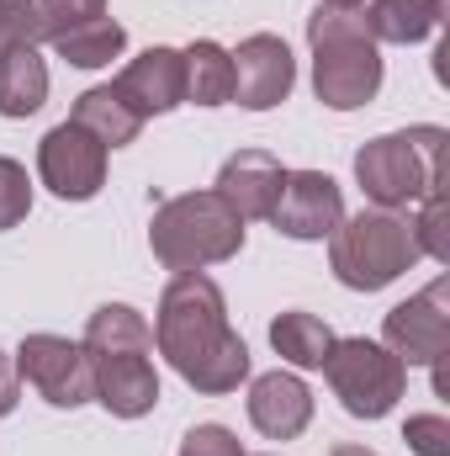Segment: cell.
Listing matches in <instances>:
<instances>
[{
  "mask_svg": "<svg viewBox=\"0 0 450 456\" xmlns=\"http://www.w3.org/2000/svg\"><path fill=\"white\" fill-rule=\"evenodd\" d=\"M5 48H16V37H11V11H5V0H0V53Z\"/></svg>",
  "mask_w": 450,
  "mask_h": 456,
  "instance_id": "cell-28",
  "label": "cell"
},
{
  "mask_svg": "<svg viewBox=\"0 0 450 456\" xmlns=\"http://www.w3.org/2000/svg\"><path fill=\"white\" fill-rule=\"evenodd\" d=\"M11 409H16V366L0 355V419H5Z\"/></svg>",
  "mask_w": 450,
  "mask_h": 456,
  "instance_id": "cell-27",
  "label": "cell"
},
{
  "mask_svg": "<svg viewBox=\"0 0 450 456\" xmlns=\"http://www.w3.org/2000/svg\"><path fill=\"white\" fill-rule=\"evenodd\" d=\"M360 16L376 43H424L446 21V0H371Z\"/></svg>",
  "mask_w": 450,
  "mask_h": 456,
  "instance_id": "cell-18",
  "label": "cell"
},
{
  "mask_svg": "<svg viewBox=\"0 0 450 456\" xmlns=\"http://www.w3.org/2000/svg\"><path fill=\"white\" fill-rule=\"evenodd\" d=\"M16 377H27L53 409H80L96 398V371H91L85 345L64 335H27L16 350Z\"/></svg>",
  "mask_w": 450,
  "mask_h": 456,
  "instance_id": "cell-8",
  "label": "cell"
},
{
  "mask_svg": "<svg viewBox=\"0 0 450 456\" xmlns=\"http://www.w3.org/2000/svg\"><path fill=\"white\" fill-rule=\"evenodd\" d=\"M446 127H408L382 133L355 154V181L376 208H414L446 186Z\"/></svg>",
  "mask_w": 450,
  "mask_h": 456,
  "instance_id": "cell-5",
  "label": "cell"
},
{
  "mask_svg": "<svg viewBox=\"0 0 450 456\" xmlns=\"http://www.w3.org/2000/svg\"><path fill=\"white\" fill-rule=\"evenodd\" d=\"M11 11V37L16 43H59L64 32L107 16V0H5Z\"/></svg>",
  "mask_w": 450,
  "mask_h": 456,
  "instance_id": "cell-16",
  "label": "cell"
},
{
  "mask_svg": "<svg viewBox=\"0 0 450 456\" xmlns=\"http://www.w3.org/2000/svg\"><path fill=\"white\" fill-rule=\"evenodd\" d=\"M308 43H313V91L324 107L355 112L382 91V48L355 5L318 0L308 16Z\"/></svg>",
  "mask_w": 450,
  "mask_h": 456,
  "instance_id": "cell-3",
  "label": "cell"
},
{
  "mask_svg": "<svg viewBox=\"0 0 450 456\" xmlns=\"http://www.w3.org/2000/svg\"><path fill=\"white\" fill-rule=\"evenodd\" d=\"M112 86L143 122L159 117V112H175V107L186 102V53H175V48H149V53H138V59L117 75Z\"/></svg>",
  "mask_w": 450,
  "mask_h": 456,
  "instance_id": "cell-13",
  "label": "cell"
},
{
  "mask_svg": "<svg viewBox=\"0 0 450 456\" xmlns=\"http://www.w3.org/2000/svg\"><path fill=\"white\" fill-rule=\"evenodd\" d=\"M85 355L96 371V403L117 419H143L159 403V371H154V330L138 308L107 303L85 324Z\"/></svg>",
  "mask_w": 450,
  "mask_h": 456,
  "instance_id": "cell-2",
  "label": "cell"
},
{
  "mask_svg": "<svg viewBox=\"0 0 450 456\" xmlns=\"http://www.w3.org/2000/svg\"><path fill=\"white\" fill-rule=\"evenodd\" d=\"M308 419H313V393H308L302 377H292V371H265V377H254V387H249V425H254L260 436L292 441V436L308 430Z\"/></svg>",
  "mask_w": 450,
  "mask_h": 456,
  "instance_id": "cell-14",
  "label": "cell"
},
{
  "mask_svg": "<svg viewBox=\"0 0 450 456\" xmlns=\"http://www.w3.org/2000/svg\"><path fill=\"white\" fill-rule=\"evenodd\" d=\"M32 213V181L16 159H0V228H16Z\"/></svg>",
  "mask_w": 450,
  "mask_h": 456,
  "instance_id": "cell-24",
  "label": "cell"
},
{
  "mask_svg": "<svg viewBox=\"0 0 450 456\" xmlns=\"http://www.w3.org/2000/svg\"><path fill=\"white\" fill-rule=\"evenodd\" d=\"M181 456H244V446H238V436L223 430V425H197L181 441Z\"/></svg>",
  "mask_w": 450,
  "mask_h": 456,
  "instance_id": "cell-26",
  "label": "cell"
},
{
  "mask_svg": "<svg viewBox=\"0 0 450 456\" xmlns=\"http://www.w3.org/2000/svg\"><path fill=\"white\" fill-rule=\"evenodd\" d=\"M334 5H360V0H334Z\"/></svg>",
  "mask_w": 450,
  "mask_h": 456,
  "instance_id": "cell-30",
  "label": "cell"
},
{
  "mask_svg": "<svg viewBox=\"0 0 450 456\" xmlns=\"http://www.w3.org/2000/svg\"><path fill=\"white\" fill-rule=\"evenodd\" d=\"M270 224L281 228L286 239H324L344 224V197L339 181L324 170H286L281 197L270 208Z\"/></svg>",
  "mask_w": 450,
  "mask_h": 456,
  "instance_id": "cell-12",
  "label": "cell"
},
{
  "mask_svg": "<svg viewBox=\"0 0 450 456\" xmlns=\"http://www.w3.org/2000/svg\"><path fill=\"white\" fill-rule=\"evenodd\" d=\"M122 43H127L122 21L96 16V21H85V27L64 32L53 48H59V59H64V64H75V69H101V64H112L117 53H122Z\"/></svg>",
  "mask_w": 450,
  "mask_h": 456,
  "instance_id": "cell-22",
  "label": "cell"
},
{
  "mask_svg": "<svg viewBox=\"0 0 450 456\" xmlns=\"http://www.w3.org/2000/svg\"><path fill=\"white\" fill-rule=\"evenodd\" d=\"M233 59V102L249 107V112H270L276 102H286V91L297 86V64H292V48L276 37V32H254L238 43Z\"/></svg>",
  "mask_w": 450,
  "mask_h": 456,
  "instance_id": "cell-11",
  "label": "cell"
},
{
  "mask_svg": "<svg viewBox=\"0 0 450 456\" xmlns=\"http://www.w3.org/2000/svg\"><path fill=\"white\" fill-rule=\"evenodd\" d=\"M403 441L419 456H450V419H440V414H414L403 425Z\"/></svg>",
  "mask_w": 450,
  "mask_h": 456,
  "instance_id": "cell-25",
  "label": "cell"
},
{
  "mask_svg": "<svg viewBox=\"0 0 450 456\" xmlns=\"http://www.w3.org/2000/svg\"><path fill=\"white\" fill-rule=\"evenodd\" d=\"M270 345L292 366H324V355L334 350V330L324 319H313V314H281L270 324Z\"/></svg>",
  "mask_w": 450,
  "mask_h": 456,
  "instance_id": "cell-21",
  "label": "cell"
},
{
  "mask_svg": "<svg viewBox=\"0 0 450 456\" xmlns=\"http://www.w3.org/2000/svg\"><path fill=\"white\" fill-rule=\"evenodd\" d=\"M334 456H376V452H366V446H334Z\"/></svg>",
  "mask_w": 450,
  "mask_h": 456,
  "instance_id": "cell-29",
  "label": "cell"
},
{
  "mask_svg": "<svg viewBox=\"0 0 450 456\" xmlns=\"http://www.w3.org/2000/svg\"><path fill=\"white\" fill-rule=\"evenodd\" d=\"M159 355L197 387V393H233L249 377V345L228 330L223 292L213 276L186 271L165 287L159 319H154Z\"/></svg>",
  "mask_w": 450,
  "mask_h": 456,
  "instance_id": "cell-1",
  "label": "cell"
},
{
  "mask_svg": "<svg viewBox=\"0 0 450 456\" xmlns=\"http://www.w3.org/2000/svg\"><path fill=\"white\" fill-rule=\"evenodd\" d=\"M281 181H286V170H281L276 154H265V149H238L223 165V175H218L213 191L249 224V218H270V208H276V197H281Z\"/></svg>",
  "mask_w": 450,
  "mask_h": 456,
  "instance_id": "cell-15",
  "label": "cell"
},
{
  "mask_svg": "<svg viewBox=\"0 0 450 456\" xmlns=\"http://www.w3.org/2000/svg\"><path fill=\"white\" fill-rule=\"evenodd\" d=\"M37 175L64 202H91L107 186V143L91 138L80 122H59L37 143Z\"/></svg>",
  "mask_w": 450,
  "mask_h": 456,
  "instance_id": "cell-9",
  "label": "cell"
},
{
  "mask_svg": "<svg viewBox=\"0 0 450 456\" xmlns=\"http://www.w3.org/2000/svg\"><path fill=\"white\" fill-rule=\"evenodd\" d=\"M69 122H80V127H85L91 138H101L107 149H122V143H133V138L143 133V117L117 96V86L85 91V96L75 102V117H69Z\"/></svg>",
  "mask_w": 450,
  "mask_h": 456,
  "instance_id": "cell-19",
  "label": "cell"
},
{
  "mask_svg": "<svg viewBox=\"0 0 450 456\" xmlns=\"http://www.w3.org/2000/svg\"><path fill=\"white\" fill-rule=\"evenodd\" d=\"M186 102H197V107L233 102V59L213 37H202V43L186 48Z\"/></svg>",
  "mask_w": 450,
  "mask_h": 456,
  "instance_id": "cell-20",
  "label": "cell"
},
{
  "mask_svg": "<svg viewBox=\"0 0 450 456\" xmlns=\"http://www.w3.org/2000/svg\"><path fill=\"white\" fill-rule=\"evenodd\" d=\"M149 244H154L159 265L175 276L207 271L244 249V218L218 191H181V197L159 202V213L149 224Z\"/></svg>",
  "mask_w": 450,
  "mask_h": 456,
  "instance_id": "cell-4",
  "label": "cell"
},
{
  "mask_svg": "<svg viewBox=\"0 0 450 456\" xmlns=\"http://www.w3.org/2000/svg\"><path fill=\"white\" fill-rule=\"evenodd\" d=\"M48 102V64L32 43H16L0 53V117H32Z\"/></svg>",
  "mask_w": 450,
  "mask_h": 456,
  "instance_id": "cell-17",
  "label": "cell"
},
{
  "mask_svg": "<svg viewBox=\"0 0 450 456\" xmlns=\"http://www.w3.org/2000/svg\"><path fill=\"white\" fill-rule=\"evenodd\" d=\"M324 371H329L334 398L355 419L392 414V403L408 387V366L376 340H334V350L324 355Z\"/></svg>",
  "mask_w": 450,
  "mask_h": 456,
  "instance_id": "cell-7",
  "label": "cell"
},
{
  "mask_svg": "<svg viewBox=\"0 0 450 456\" xmlns=\"http://www.w3.org/2000/svg\"><path fill=\"white\" fill-rule=\"evenodd\" d=\"M387 350L403 366H440L450 350V281H430L419 297L387 314Z\"/></svg>",
  "mask_w": 450,
  "mask_h": 456,
  "instance_id": "cell-10",
  "label": "cell"
},
{
  "mask_svg": "<svg viewBox=\"0 0 450 456\" xmlns=\"http://www.w3.org/2000/svg\"><path fill=\"white\" fill-rule=\"evenodd\" d=\"M414 239H419V255H430V260H440V265L450 260V202H446V186L430 191V197L419 202Z\"/></svg>",
  "mask_w": 450,
  "mask_h": 456,
  "instance_id": "cell-23",
  "label": "cell"
},
{
  "mask_svg": "<svg viewBox=\"0 0 450 456\" xmlns=\"http://www.w3.org/2000/svg\"><path fill=\"white\" fill-rule=\"evenodd\" d=\"M329 265L350 292H382L392 287L414 260H419V239L414 224L387 213V208H371V213H355L350 224H339L329 233Z\"/></svg>",
  "mask_w": 450,
  "mask_h": 456,
  "instance_id": "cell-6",
  "label": "cell"
}]
</instances>
